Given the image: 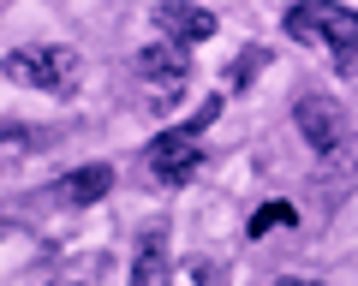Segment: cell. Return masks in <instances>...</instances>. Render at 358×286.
<instances>
[{"label":"cell","instance_id":"6da1fadb","mask_svg":"<svg viewBox=\"0 0 358 286\" xmlns=\"http://www.w3.org/2000/svg\"><path fill=\"white\" fill-rule=\"evenodd\" d=\"M287 36L305 48H329L341 72H358V13L341 0H299L287 13Z\"/></svg>","mask_w":358,"mask_h":286},{"label":"cell","instance_id":"7a4b0ae2","mask_svg":"<svg viewBox=\"0 0 358 286\" xmlns=\"http://www.w3.org/2000/svg\"><path fill=\"white\" fill-rule=\"evenodd\" d=\"M6 72H13L18 84H36V90H48V96H72L78 84H84V60H78V48H66V42L13 48V54H6Z\"/></svg>","mask_w":358,"mask_h":286},{"label":"cell","instance_id":"3957f363","mask_svg":"<svg viewBox=\"0 0 358 286\" xmlns=\"http://www.w3.org/2000/svg\"><path fill=\"white\" fill-rule=\"evenodd\" d=\"M131 66H138V78H143V90H150V107H155V114H173V107L185 102L192 54L179 48V42H155V48H143Z\"/></svg>","mask_w":358,"mask_h":286},{"label":"cell","instance_id":"277c9868","mask_svg":"<svg viewBox=\"0 0 358 286\" xmlns=\"http://www.w3.org/2000/svg\"><path fill=\"white\" fill-rule=\"evenodd\" d=\"M197 167H203V131L197 126H173V131H162V137L150 143V173L162 185L197 179Z\"/></svg>","mask_w":358,"mask_h":286},{"label":"cell","instance_id":"5b68a950","mask_svg":"<svg viewBox=\"0 0 358 286\" xmlns=\"http://www.w3.org/2000/svg\"><path fill=\"white\" fill-rule=\"evenodd\" d=\"M293 119H299V131H305V143L317 149V156H334V149L346 143V114H341L334 96L305 90V96L293 102Z\"/></svg>","mask_w":358,"mask_h":286},{"label":"cell","instance_id":"8992f818","mask_svg":"<svg viewBox=\"0 0 358 286\" xmlns=\"http://www.w3.org/2000/svg\"><path fill=\"white\" fill-rule=\"evenodd\" d=\"M155 24H162V36L179 42V48L215 36V13H203V6H192V0H162V6H155Z\"/></svg>","mask_w":358,"mask_h":286},{"label":"cell","instance_id":"52a82bcc","mask_svg":"<svg viewBox=\"0 0 358 286\" xmlns=\"http://www.w3.org/2000/svg\"><path fill=\"white\" fill-rule=\"evenodd\" d=\"M108 191H114V167H108V161H90V167H72L60 185H54V203L84 209V203H102Z\"/></svg>","mask_w":358,"mask_h":286},{"label":"cell","instance_id":"ba28073f","mask_svg":"<svg viewBox=\"0 0 358 286\" xmlns=\"http://www.w3.org/2000/svg\"><path fill=\"white\" fill-rule=\"evenodd\" d=\"M131 286H173V257H167V233H143L138 257H131Z\"/></svg>","mask_w":358,"mask_h":286},{"label":"cell","instance_id":"9c48e42d","mask_svg":"<svg viewBox=\"0 0 358 286\" xmlns=\"http://www.w3.org/2000/svg\"><path fill=\"white\" fill-rule=\"evenodd\" d=\"M263 60H268V48H245V54H239V60H233V72H227V90H233V96H239V90H245V84H251V78H257V72H263Z\"/></svg>","mask_w":358,"mask_h":286},{"label":"cell","instance_id":"30bf717a","mask_svg":"<svg viewBox=\"0 0 358 286\" xmlns=\"http://www.w3.org/2000/svg\"><path fill=\"white\" fill-rule=\"evenodd\" d=\"M275 227H293V203H263V209L251 215V239L275 233Z\"/></svg>","mask_w":358,"mask_h":286},{"label":"cell","instance_id":"8fae6325","mask_svg":"<svg viewBox=\"0 0 358 286\" xmlns=\"http://www.w3.org/2000/svg\"><path fill=\"white\" fill-rule=\"evenodd\" d=\"M275 286H317V280H275Z\"/></svg>","mask_w":358,"mask_h":286},{"label":"cell","instance_id":"7c38bea8","mask_svg":"<svg viewBox=\"0 0 358 286\" xmlns=\"http://www.w3.org/2000/svg\"><path fill=\"white\" fill-rule=\"evenodd\" d=\"M66 286H78V280H66Z\"/></svg>","mask_w":358,"mask_h":286}]
</instances>
